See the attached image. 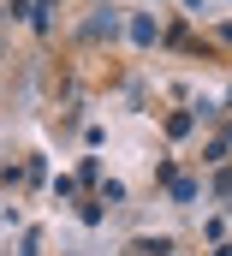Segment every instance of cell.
I'll return each instance as SVG.
<instances>
[{"instance_id": "6da1fadb", "label": "cell", "mask_w": 232, "mask_h": 256, "mask_svg": "<svg viewBox=\"0 0 232 256\" xmlns=\"http://www.w3.org/2000/svg\"><path fill=\"white\" fill-rule=\"evenodd\" d=\"M131 256H173V244H167V238H137Z\"/></svg>"}]
</instances>
